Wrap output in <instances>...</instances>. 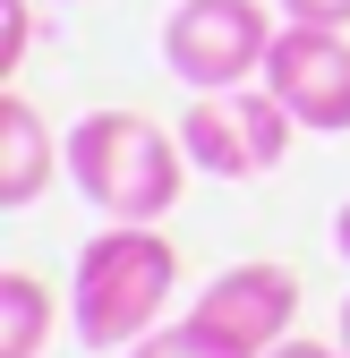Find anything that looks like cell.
Segmentation results:
<instances>
[{
    "instance_id": "obj_9",
    "label": "cell",
    "mask_w": 350,
    "mask_h": 358,
    "mask_svg": "<svg viewBox=\"0 0 350 358\" xmlns=\"http://www.w3.org/2000/svg\"><path fill=\"white\" fill-rule=\"evenodd\" d=\"M128 358H248V350L214 341L205 324H188V316H180V324H154V333H146L137 350H128Z\"/></svg>"
},
{
    "instance_id": "obj_3",
    "label": "cell",
    "mask_w": 350,
    "mask_h": 358,
    "mask_svg": "<svg viewBox=\"0 0 350 358\" xmlns=\"http://www.w3.org/2000/svg\"><path fill=\"white\" fill-rule=\"evenodd\" d=\"M274 17L265 0H180L162 26V60L188 94H223V85H256L274 52Z\"/></svg>"
},
{
    "instance_id": "obj_10",
    "label": "cell",
    "mask_w": 350,
    "mask_h": 358,
    "mask_svg": "<svg viewBox=\"0 0 350 358\" xmlns=\"http://www.w3.org/2000/svg\"><path fill=\"white\" fill-rule=\"evenodd\" d=\"M26 52H34V0H0V77H18Z\"/></svg>"
},
{
    "instance_id": "obj_8",
    "label": "cell",
    "mask_w": 350,
    "mask_h": 358,
    "mask_svg": "<svg viewBox=\"0 0 350 358\" xmlns=\"http://www.w3.org/2000/svg\"><path fill=\"white\" fill-rule=\"evenodd\" d=\"M52 333V290L34 273H0V358H43Z\"/></svg>"
},
{
    "instance_id": "obj_6",
    "label": "cell",
    "mask_w": 350,
    "mask_h": 358,
    "mask_svg": "<svg viewBox=\"0 0 350 358\" xmlns=\"http://www.w3.org/2000/svg\"><path fill=\"white\" fill-rule=\"evenodd\" d=\"M188 324H205L214 341H231L248 358H265L299 324V273L290 264H231V273L205 282V299L188 307Z\"/></svg>"
},
{
    "instance_id": "obj_14",
    "label": "cell",
    "mask_w": 350,
    "mask_h": 358,
    "mask_svg": "<svg viewBox=\"0 0 350 358\" xmlns=\"http://www.w3.org/2000/svg\"><path fill=\"white\" fill-rule=\"evenodd\" d=\"M342 350H350V299H342Z\"/></svg>"
},
{
    "instance_id": "obj_5",
    "label": "cell",
    "mask_w": 350,
    "mask_h": 358,
    "mask_svg": "<svg viewBox=\"0 0 350 358\" xmlns=\"http://www.w3.org/2000/svg\"><path fill=\"white\" fill-rule=\"evenodd\" d=\"M265 85L290 103L299 128L342 137L350 128V26H299V17H282L274 52H265Z\"/></svg>"
},
{
    "instance_id": "obj_11",
    "label": "cell",
    "mask_w": 350,
    "mask_h": 358,
    "mask_svg": "<svg viewBox=\"0 0 350 358\" xmlns=\"http://www.w3.org/2000/svg\"><path fill=\"white\" fill-rule=\"evenodd\" d=\"M282 17H299V26H350V0H282Z\"/></svg>"
},
{
    "instance_id": "obj_13",
    "label": "cell",
    "mask_w": 350,
    "mask_h": 358,
    "mask_svg": "<svg viewBox=\"0 0 350 358\" xmlns=\"http://www.w3.org/2000/svg\"><path fill=\"white\" fill-rule=\"evenodd\" d=\"M333 256H342V264H350V205H342V213H333Z\"/></svg>"
},
{
    "instance_id": "obj_12",
    "label": "cell",
    "mask_w": 350,
    "mask_h": 358,
    "mask_svg": "<svg viewBox=\"0 0 350 358\" xmlns=\"http://www.w3.org/2000/svg\"><path fill=\"white\" fill-rule=\"evenodd\" d=\"M265 358H350L342 341H282V350H265Z\"/></svg>"
},
{
    "instance_id": "obj_4",
    "label": "cell",
    "mask_w": 350,
    "mask_h": 358,
    "mask_svg": "<svg viewBox=\"0 0 350 358\" xmlns=\"http://www.w3.org/2000/svg\"><path fill=\"white\" fill-rule=\"evenodd\" d=\"M290 103L274 94L265 77L256 85H223V94H197L180 111V145L205 179H265L282 154H290Z\"/></svg>"
},
{
    "instance_id": "obj_2",
    "label": "cell",
    "mask_w": 350,
    "mask_h": 358,
    "mask_svg": "<svg viewBox=\"0 0 350 358\" xmlns=\"http://www.w3.org/2000/svg\"><path fill=\"white\" fill-rule=\"evenodd\" d=\"M60 154H69V188L111 222H162L188 188L180 128H154L146 111H85Z\"/></svg>"
},
{
    "instance_id": "obj_7",
    "label": "cell",
    "mask_w": 350,
    "mask_h": 358,
    "mask_svg": "<svg viewBox=\"0 0 350 358\" xmlns=\"http://www.w3.org/2000/svg\"><path fill=\"white\" fill-rule=\"evenodd\" d=\"M69 154L52 145V128H43V111L26 94H0V205H34L43 188H52V171Z\"/></svg>"
},
{
    "instance_id": "obj_1",
    "label": "cell",
    "mask_w": 350,
    "mask_h": 358,
    "mask_svg": "<svg viewBox=\"0 0 350 358\" xmlns=\"http://www.w3.org/2000/svg\"><path fill=\"white\" fill-rule=\"evenodd\" d=\"M171 290H180V248H171L154 222H111L77 248V273H69V324L85 350H137Z\"/></svg>"
}]
</instances>
